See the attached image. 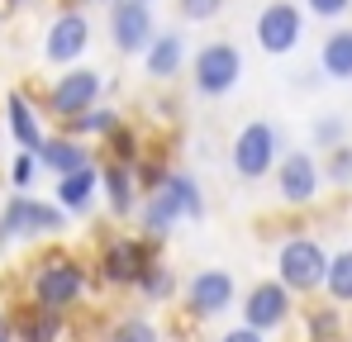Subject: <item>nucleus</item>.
Returning a JSON list of instances; mask_svg holds the SVG:
<instances>
[{"mask_svg": "<svg viewBox=\"0 0 352 342\" xmlns=\"http://www.w3.org/2000/svg\"><path fill=\"white\" fill-rule=\"evenodd\" d=\"M138 219H143V233L148 242H162L181 219H205V195H200V181L190 171H172L153 195L138 200Z\"/></svg>", "mask_w": 352, "mask_h": 342, "instance_id": "1", "label": "nucleus"}, {"mask_svg": "<svg viewBox=\"0 0 352 342\" xmlns=\"http://www.w3.org/2000/svg\"><path fill=\"white\" fill-rule=\"evenodd\" d=\"M91 290V271L81 257L72 252H53L43 262H34V276H29V299L53 309V314H67L72 304H81V295Z\"/></svg>", "mask_w": 352, "mask_h": 342, "instance_id": "2", "label": "nucleus"}, {"mask_svg": "<svg viewBox=\"0 0 352 342\" xmlns=\"http://www.w3.org/2000/svg\"><path fill=\"white\" fill-rule=\"evenodd\" d=\"M67 233V214L58 205L34 200L29 190H14L0 209V247L10 242H38V238H62Z\"/></svg>", "mask_w": 352, "mask_h": 342, "instance_id": "3", "label": "nucleus"}, {"mask_svg": "<svg viewBox=\"0 0 352 342\" xmlns=\"http://www.w3.org/2000/svg\"><path fill=\"white\" fill-rule=\"evenodd\" d=\"M324 271H329V252L319 238L309 233H291L276 252V281L286 285L291 295H314L324 290Z\"/></svg>", "mask_w": 352, "mask_h": 342, "instance_id": "4", "label": "nucleus"}, {"mask_svg": "<svg viewBox=\"0 0 352 342\" xmlns=\"http://www.w3.org/2000/svg\"><path fill=\"white\" fill-rule=\"evenodd\" d=\"M286 148H281V133H276V124H267V119H252V124H243L234 138V171L243 181H262V176H272L276 167V157H281Z\"/></svg>", "mask_w": 352, "mask_h": 342, "instance_id": "5", "label": "nucleus"}, {"mask_svg": "<svg viewBox=\"0 0 352 342\" xmlns=\"http://www.w3.org/2000/svg\"><path fill=\"white\" fill-rule=\"evenodd\" d=\"M238 81H243V53H238L234 43L214 38V43H205V48L195 53V91H200L205 100L234 95Z\"/></svg>", "mask_w": 352, "mask_h": 342, "instance_id": "6", "label": "nucleus"}, {"mask_svg": "<svg viewBox=\"0 0 352 342\" xmlns=\"http://www.w3.org/2000/svg\"><path fill=\"white\" fill-rule=\"evenodd\" d=\"M272 176H276V195H281V205L300 209V205H314V200H319L324 167L314 162V152H305V148L281 152V157H276V167H272Z\"/></svg>", "mask_w": 352, "mask_h": 342, "instance_id": "7", "label": "nucleus"}, {"mask_svg": "<svg viewBox=\"0 0 352 342\" xmlns=\"http://www.w3.org/2000/svg\"><path fill=\"white\" fill-rule=\"evenodd\" d=\"M181 299H186V314H195V319H219V314L234 309L238 281H234V271H224V266H205V271H195L190 281L181 285Z\"/></svg>", "mask_w": 352, "mask_h": 342, "instance_id": "8", "label": "nucleus"}, {"mask_svg": "<svg viewBox=\"0 0 352 342\" xmlns=\"http://www.w3.org/2000/svg\"><path fill=\"white\" fill-rule=\"evenodd\" d=\"M148 262H157V242H148V238H110L100 247V262L96 266H100V281L105 285L129 290V285H138Z\"/></svg>", "mask_w": 352, "mask_h": 342, "instance_id": "9", "label": "nucleus"}, {"mask_svg": "<svg viewBox=\"0 0 352 342\" xmlns=\"http://www.w3.org/2000/svg\"><path fill=\"white\" fill-rule=\"evenodd\" d=\"M243 328H252V333H276V328H286V319H291L295 309V295L286 290L281 281H257L248 295H243Z\"/></svg>", "mask_w": 352, "mask_h": 342, "instance_id": "10", "label": "nucleus"}, {"mask_svg": "<svg viewBox=\"0 0 352 342\" xmlns=\"http://www.w3.org/2000/svg\"><path fill=\"white\" fill-rule=\"evenodd\" d=\"M100 95H105V81H100L96 67H67L53 81V91H48V110L58 119H76L91 105H100Z\"/></svg>", "mask_w": 352, "mask_h": 342, "instance_id": "11", "label": "nucleus"}, {"mask_svg": "<svg viewBox=\"0 0 352 342\" xmlns=\"http://www.w3.org/2000/svg\"><path fill=\"white\" fill-rule=\"evenodd\" d=\"M300 38H305V14H300V5L272 0V5L257 14V48H262V53H272V57L295 53Z\"/></svg>", "mask_w": 352, "mask_h": 342, "instance_id": "12", "label": "nucleus"}, {"mask_svg": "<svg viewBox=\"0 0 352 342\" xmlns=\"http://www.w3.org/2000/svg\"><path fill=\"white\" fill-rule=\"evenodd\" d=\"M157 24H153V5L148 0H115L110 5V38L115 53H143L153 43Z\"/></svg>", "mask_w": 352, "mask_h": 342, "instance_id": "13", "label": "nucleus"}, {"mask_svg": "<svg viewBox=\"0 0 352 342\" xmlns=\"http://www.w3.org/2000/svg\"><path fill=\"white\" fill-rule=\"evenodd\" d=\"M86 48H91V19L81 10H62L43 34V57L53 67H72V62H81Z\"/></svg>", "mask_w": 352, "mask_h": 342, "instance_id": "14", "label": "nucleus"}, {"mask_svg": "<svg viewBox=\"0 0 352 342\" xmlns=\"http://www.w3.org/2000/svg\"><path fill=\"white\" fill-rule=\"evenodd\" d=\"M34 162H38L43 171H53V176H72V171L91 167L96 157H91V148H86L81 138H67V133H48V138L38 143Z\"/></svg>", "mask_w": 352, "mask_h": 342, "instance_id": "15", "label": "nucleus"}, {"mask_svg": "<svg viewBox=\"0 0 352 342\" xmlns=\"http://www.w3.org/2000/svg\"><path fill=\"white\" fill-rule=\"evenodd\" d=\"M10 338L14 342H62V314L24 299L14 314H10Z\"/></svg>", "mask_w": 352, "mask_h": 342, "instance_id": "16", "label": "nucleus"}, {"mask_svg": "<svg viewBox=\"0 0 352 342\" xmlns=\"http://www.w3.org/2000/svg\"><path fill=\"white\" fill-rule=\"evenodd\" d=\"M100 195H105V205H110V214H115V219H129V214H138V200H143V190H138V181H133V167L100 162Z\"/></svg>", "mask_w": 352, "mask_h": 342, "instance_id": "17", "label": "nucleus"}, {"mask_svg": "<svg viewBox=\"0 0 352 342\" xmlns=\"http://www.w3.org/2000/svg\"><path fill=\"white\" fill-rule=\"evenodd\" d=\"M5 128H10V138L19 143V152H38V143L48 138V133H43V119L29 105L24 91H10V95H5Z\"/></svg>", "mask_w": 352, "mask_h": 342, "instance_id": "18", "label": "nucleus"}, {"mask_svg": "<svg viewBox=\"0 0 352 342\" xmlns=\"http://www.w3.org/2000/svg\"><path fill=\"white\" fill-rule=\"evenodd\" d=\"M100 200V162L58 176V209L62 214H91V205Z\"/></svg>", "mask_w": 352, "mask_h": 342, "instance_id": "19", "label": "nucleus"}, {"mask_svg": "<svg viewBox=\"0 0 352 342\" xmlns=\"http://www.w3.org/2000/svg\"><path fill=\"white\" fill-rule=\"evenodd\" d=\"M143 67H148L153 81H172V76H181V67H186V38H181L176 29L153 34V43L143 48Z\"/></svg>", "mask_w": 352, "mask_h": 342, "instance_id": "20", "label": "nucleus"}, {"mask_svg": "<svg viewBox=\"0 0 352 342\" xmlns=\"http://www.w3.org/2000/svg\"><path fill=\"white\" fill-rule=\"evenodd\" d=\"M319 67L329 81H352V29H333L319 48Z\"/></svg>", "mask_w": 352, "mask_h": 342, "instance_id": "21", "label": "nucleus"}, {"mask_svg": "<svg viewBox=\"0 0 352 342\" xmlns=\"http://www.w3.org/2000/svg\"><path fill=\"white\" fill-rule=\"evenodd\" d=\"M67 124V138H105L110 128L119 124V110H110V105H91L86 114H76V119H62Z\"/></svg>", "mask_w": 352, "mask_h": 342, "instance_id": "22", "label": "nucleus"}, {"mask_svg": "<svg viewBox=\"0 0 352 342\" xmlns=\"http://www.w3.org/2000/svg\"><path fill=\"white\" fill-rule=\"evenodd\" d=\"M105 162H119V167H138L143 162V148H138V133L119 119L115 128L105 133Z\"/></svg>", "mask_w": 352, "mask_h": 342, "instance_id": "23", "label": "nucleus"}, {"mask_svg": "<svg viewBox=\"0 0 352 342\" xmlns=\"http://www.w3.org/2000/svg\"><path fill=\"white\" fill-rule=\"evenodd\" d=\"M324 290L333 304H352V247L329 257V271H324Z\"/></svg>", "mask_w": 352, "mask_h": 342, "instance_id": "24", "label": "nucleus"}, {"mask_svg": "<svg viewBox=\"0 0 352 342\" xmlns=\"http://www.w3.org/2000/svg\"><path fill=\"white\" fill-rule=\"evenodd\" d=\"M138 290H143L148 299H172L176 295V276L162 266V262H148L143 276H138Z\"/></svg>", "mask_w": 352, "mask_h": 342, "instance_id": "25", "label": "nucleus"}, {"mask_svg": "<svg viewBox=\"0 0 352 342\" xmlns=\"http://www.w3.org/2000/svg\"><path fill=\"white\" fill-rule=\"evenodd\" d=\"M110 342H162V333H157V323L153 319H119L115 328H110Z\"/></svg>", "mask_w": 352, "mask_h": 342, "instance_id": "26", "label": "nucleus"}, {"mask_svg": "<svg viewBox=\"0 0 352 342\" xmlns=\"http://www.w3.org/2000/svg\"><path fill=\"white\" fill-rule=\"evenodd\" d=\"M309 138H314V148H324V152H333V148L343 143V119H338V114H324V119H314V128H309Z\"/></svg>", "mask_w": 352, "mask_h": 342, "instance_id": "27", "label": "nucleus"}, {"mask_svg": "<svg viewBox=\"0 0 352 342\" xmlns=\"http://www.w3.org/2000/svg\"><path fill=\"white\" fill-rule=\"evenodd\" d=\"M167 176H172V167H167L162 157H148V162H138V167H133V181H138V190H143V195H153Z\"/></svg>", "mask_w": 352, "mask_h": 342, "instance_id": "28", "label": "nucleus"}, {"mask_svg": "<svg viewBox=\"0 0 352 342\" xmlns=\"http://www.w3.org/2000/svg\"><path fill=\"white\" fill-rule=\"evenodd\" d=\"M305 333H309V342H329L338 333V314H333V309H314V314L305 319Z\"/></svg>", "mask_w": 352, "mask_h": 342, "instance_id": "29", "label": "nucleus"}, {"mask_svg": "<svg viewBox=\"0 0 352 342\" xmlns=\"http://www.w3.org/2000/svg\"><path fill=\"white\" fill-rule=\"evenodd\" d=\"M333 185H352V148L348 143H338L333 152H329V171H324Z\"/></svg>", "mask_w": 352, "mask_h": 342, "instance_id": "30", "label": "nucleus"}, {"mask_svg": "<svg viewBox=\"0 0 352 342\" xmlns=\"http://www.w3.org/2000/svg\"><path fill=\"white\" fill-rule=\"evenodd\" d=\"M34 176H38L34 152H19V157L10 162V185H14V190H29V185H34Z\"/></svg>", "mask_w": 352, "mask_h": 342, "instance_id": "31", "label": "nucleus"}, {"mask_svg": "<svg viewBox=\"0 0 352 342\" xmlns=\"http://www.w3.org/2000/svg\"><path fill=\"white\" fill-rule=\"evenodd\" d=\"M219 10H224V0H181V14H186V19H195V24L214 19Z\"/></svg>", "mask_w": 352, "mask_h": 342, "instance_id": "32", "label": "nucleus"}, {"mask_svg": "<svg viewBox=\"0 0 352 342\" xmlns=\"http://www.w3.org/2000/svg\"><path fill=\"white\" fill-rule=\"evenodd\" d=\"M309 5V14H319V19H338V14H348L352 0H305Z\"/></svg>", "mask_w": 352, "mask_h": 342, "instance_id": "33", "label": "nucleus"}, {"mask_svg": "<svg viewBox=\"0 0 352 342\" xmlns=\"http://www.w3.org/2000/svg\"><path fill=\"white\" fill-rule=\"evenodd\" d=\"M219 342H267L262 338V333H252V328H243V323H238V328H229V333H224V338Z\"/></svg>", "mask_w": 352, "mask_h": 342, "instance_id": "34", "label": "nucleus"}, {"mask_svg": "<svg viewBox=\"0 0 352 342\" xmlns=\"http://www.w3.org/2000/svg\"><path fill=\"white\" fill-rule=\"evenodd\" d=\"M0 342H14L10 338V314H5V309H0Z\"/></svg>", "mask_w": 352, "mask_h": 342, "instance_id": "35", "label": "nucleus"}, {"mask_svg": "<svg viewBox=\"0 0 352 342\" xmlns=\"http://www.w3.org/2000/svg\"><path fill=\"white\" fill-rule=\"evenodd\" d=\"M81 5H115V0H81Z\"/></svg>", "mask_w": 352, "mask_h": 342, "instance_id": "36", "label": "nucleus"}, {"mask_svg": "<svg viewBox=\"0 0 352 342\" xmlns=\"http://www.w3.org/2000/svg\"><path fill=\"white\" fill-rule=\"evenodd\" d=\"M10 5H29V0H10Z\"/></svg>", "mask_w": 352, "mask_h": 342, "instance_id": "37", "label": "nucleus"}]
</instances>
